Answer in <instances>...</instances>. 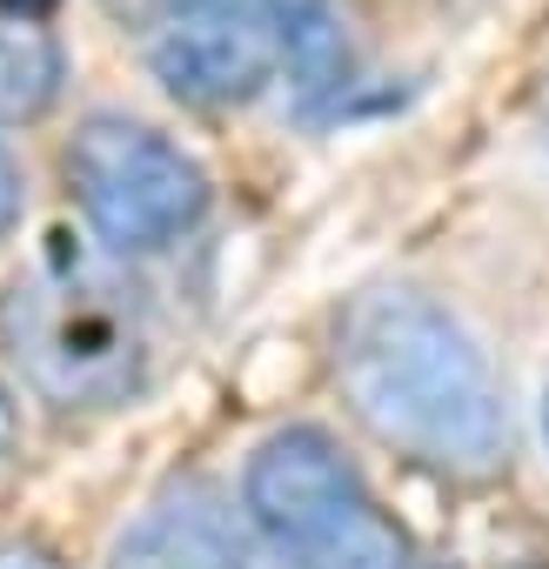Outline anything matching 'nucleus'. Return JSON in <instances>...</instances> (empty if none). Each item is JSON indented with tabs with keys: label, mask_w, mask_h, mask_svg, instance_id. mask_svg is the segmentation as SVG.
I'll return each mask as SVG.
<instances>
[{
	"label": "nucleus",
	"mask_w": 549,
	"mask_h": 569,
	"mask_svg": "<svg viewBox=\"0 0 549 569\" xmlns=\"http://www.w3.org/2000/svg\"><path fill=\"white\" fill-rule=\"evenodd\" d=\"M68 61L48 28H0V128H21L61 101Z\"/></svg>",
	"instance_id": "obj_8"
},
{
	"label": "nucleus",
	"mask_w": 549,
	"mask_h": 569,
	"mask_svg": "<svg viewBox=\"0 0 549 569\" xmlns=\"http://www.w3.org/2000/svg\"><path fill=\"white\" fill-rule=\"evenodd\" d=\"M289 0H154L148 68L188 108H241L289 74Z\"/></svg>",
	"instance_id": "obj_4"
},
{
	"label": "nucleus",
	"mask_w": 549,
	"mask_h": 569,
	"mask_svg": "<svg viewBox=\"0 0 549 569\" xmlns=\"http://www.w3.org/2000/svg\"><path fill=\"white\" fill-rule=\"evenodd\" d=\"M68 188L108 254H154L208 214L201 161L128 114H88L74 128Z\"/></svg>",
	"instance_id": "obj_3"
},
{
	"label": "nucleus",
	"mask_w": 549,
	"mask_h": 569,
	"mask_svg": "<svg viewBox=\"0 0 549 569\" xmlns=\"http://www.w3.org/2000/svg\"><path fill=\"white\" fill-rule=\"evenodd\" d=\"M108 569H241V536L208 482H174L121 529Z\"/></svg>",
	"instance_id": "obj_6"
},
{
	"label": "nucleus",
	"mask_w": 549,
	"mask_h": 569,
	"mask_svg": "<svg viewBox=\"0 0 549 569\" xmlns=\"http://www.w3.org/2000/svg\"><path fill=\"white\" fill-rule=\"evenodd\" d=\"M336 382L376 442L442 476H489L509 456V409L489 356L422 289L382 281L342 309Z\"/></svg>",
	"instance_id": "obj_1"
},
{
	"label": "nucleus",
	"mask_w": 549,
	"mask_h": 569,
	"mask_svg": "<svg viewBox=\"0 0 549 569\" xmlns=\"http://www.w3.org/2000/svg\"><path fill=\"white\" fill-rule=\"evenodd\" d=\"M542 436H549V396H542Z\"/></svg>",
	"instance_id": "obj_12"
},
{
	"label": "nucleus",
	"mask_w": 549,
	"mask_h": 569,
	"mask_svg": "<svg viewBox=\"0 0 549 569\" xmlns=\"http://www.w3.org/2000/svg\"><path fill=\"white\" fill-rule=\"evenodd\" d=\"M0 336L28 389L54 409H114L148 382V309L101 254L54 241L0 302Z\"/></svg>",
	"instance_id": "obj_2"
},
{
	"label": "nucleus",
	"mask_w": 549,
	"mask_h": 569,
	"mask_svg": "<svg viewBox=\"0 0 549 569\" xmlns=\"http://www.w3.org/2000/svg\"><path fill=\"white\" fill-rule=\"evenodd\" d=\"M241 502H248L254 536H316V529H336V522L376 509L356 462L322 429H274L248 456Z\"/></svg>",
	"instance_id": "obj_5"
},
{
	"label": "nucleus",
	"mask_w": 549,
	"mask_h": 569,
	"mask_svg": "<svg viewBox=\"0 0 549 569\" xmlns=\"http://www.w3.org/2000/svg\"><path fill=\"white\" fill-rule=\"evenodd\" d=\"M21 221V168H14V154L0 148V234H8Z\"/></svg>",
	"instance_id": "obj_9"
},
{
	"label": "nucleus",
	"mask_w": 549,
	"mask_h": 569,
	"mask_svg": "<svg viewBox=\"0 0 549 569\" xmlns=\"http://www.w3.org/2000/svg\"><path fill=\"white\" fill-rule=\"evenodd\" d=\"M14 442H21V416H14V396L0 389V469L14 462Z\"/></svg>",
	"instance_id": "obj_11"
},
{
	"label": "nucleus",
	"mask_w": 549,
	"mask_h": 569,
	"mask_svg": "<svg viewBox=\"0 0 549 569\" xmlns=\"http://www.w3.org/2000/svg\"><path fill=\"white\" fill-rule=\"evenodd\" d=\"M0 569H61L41 542H8V549H0Z\"/></svg>",
	"instance_id": "obj_10"
},
{
	"label": "nucleus",
	"mask_w": 549,
	"mask_h": 569,
	"mask_svg": "<svg viewBox=\"0 0 549 569\" xmlns=\"http://www.w3.org/2000/svg\"><path fill=\"white\" fill-rule=\"evenodd\" d=\"M241 569H409V542L382 509H362L316 536H248Z\"/></svg>",
	"instance_id": "obj_7"
}]
</instances>
